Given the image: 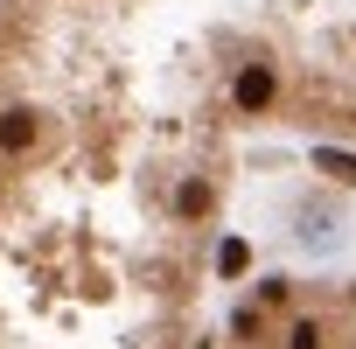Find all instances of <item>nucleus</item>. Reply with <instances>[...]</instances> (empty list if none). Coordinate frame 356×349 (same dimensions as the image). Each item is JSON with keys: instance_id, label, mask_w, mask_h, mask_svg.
<instances>
[]
</instances>
